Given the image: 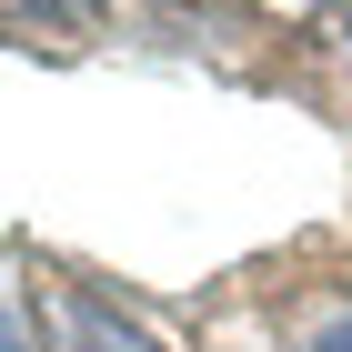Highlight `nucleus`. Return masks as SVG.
<instances>
[{
  "instance_id": "obj_1",
  "label": "nucleus",
  "mask_w": 352,
  "mask_h": 352,
  "mask_svg": "<svg viewBox=\"0 0 352 352\" xmlns=\"http://www.w3.org/2000/svg\"><path fill=\"white\" fill-rule=\"evenodd\" d=\"M60 332H71V352H151L141 332H121L111 312H91V302H71V312H60Z\"/></svg>"
},
{
  "instance_id": "obj_2",
  "label": "nucleus",
  "mask_w": 352,
  "mask_h": 352,
  "mask_svg": "<svg viewBox=\"0 0 352 352\" xmlns=\"http://www.w3.org/2000/svg\"><path fill=\"white\" fill-rule=\"evenodd\" d=\"M10 10H30V0H10ZM101 0H41V21H91Z\"/></svg>"
},
{
  "instance_id": "obj_3",
  "label": "nucleus",
  "mask_w": 352,
  "mask_h": 352,
  "mask_svg": "<svg viewBox=\"0 0 352 352\" xmlns=\"http://www.w3.org/2000/svg\"><path fill=\"white\" fill-rule=\"evenodd\" d=\"M312 352H352V322H332V332H322V342H312Z\"/></svg>"
}]
</instances>
